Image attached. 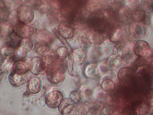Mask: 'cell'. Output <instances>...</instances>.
<instances>
[{"instance_id":"obj_32","label":"cell","mask_w":153,"mask_h":115,"mask_svg":"<svg viewBox=\"0 0 153 115\" xmlns=\"http://www.w3.org/2000/svg\"><path fill=\"white\" fill-rule=\"evenodd\" d=\"M137 113L138 114H147L149 113V107L145 104L140 105V106L138 107Z\"/></svg>"},{"instance_id":"obj_6","label":"cell","mask_w":153,"mask_h":115,"mask_svg":"<svg viewBox=\"0 0 153 115\" xmlns=\"http://www.w3.org/2000/svg\"><path fill=\"white\" fill-rule=\"evenodd\" d=\"M128 32L131 38L138 39L146 35V29L141 23L133 22L129 26Z\"/></svg>"},{"instance_id":"obj_23","label":"cell","mask_w":153,"mask_h":115,"mask_svg":"<svg viewBox=\"0 0 153 115\" xmlns=\"http://www.w3.org/2000/svg\"><path fill=\"white\" fill-rule=\"evenodd\" d=\"M133 73V70L130 67H123L119 70L117 78L120 81H125Z\"/></svg>"},{"instance_id":"obj_10","label":"cell","mask_w":153,"mask_h":115,"mask_svg":"<svg viewBox=\"0 0 153 115\" xmlns=\"http://www.w3.org/2000/svg\"><path fill=\"white\" fill-rule=\"evenodd\" d=\"M58 32L65 39L72 38L74 35L73 28L66 22H61L58 26Z\"/></svg>"},{"instance_id":"obj_5","label":"cell","mask_w":153,"mask_h":115,"mask_svg":"<svg viewBox=\"0 0 153 115\" xmlns=\"http://www.w3.org/2000/svg\"><path fill=\"white\" fill-rule=\"evenodd\" d=\"M135 54L140 58H147L151 54V49L149 43L145 40H138L134 46Z\"/></svg>"},{"instance_id":"obj_4","label":"cell","mask_w":153,"mask_h":115,"mask_svg":"<svg viewBox=\"0 0 153 115\" xmlns=\"http://www.w3.org/2000/svg\"><path fill=\"white\" fill-rule=\"evenodd\" d=\"M47 78L48 81L53 84H58L65 79V72L54 68L47 69Z\"/></svg>"},{"instance_id":"obj_31","label":"cell","mask_w":153,"mask_h":115,"mask_svg":"<svg viewBox=\"0 0 153 115\" xmlns=\"http://www.w3.org/2000/svg\"><path fill=\"white\" fill-rule=\"evenodd\" d=\"M71 103H73L71 102V100L69 99H63V100H62L61 103L60 104V105H59L58 107V109H59V111L60 113H63V110L66 108V107L68 105V104H71Z\"/></svg>"},{"instance_id":"obj_16","label":"cell","mask_w":153,"mask_h":115,"mask_svg":"<svg viewBox=\"0 0 153 115\" xmlns=\"http://www.w3.org/2000/svg\"><path fill=\"white\" fill-rule=\"evenodd\" d=\"M90 43L94 44H100L104 41V37L102 33L97 31H92L90 33L88 37Z\"/></svg>"},{"instance_id":"obj_33","label":"cell","mask_w":153,"mask_h":115,"mask_svg":"<svg viewBox=\"0 0 153 115\" xmlns=\"http://www.w3.org/2000/svg\"><path fill=\"white\" fill-rule=\"evenodd\" d=\"M75 109V108L74 106V105L72 103H71V104H68V105H67V106L66 107V108L63 110V113H62V114H65V115H66V114H71V113L74 112Z\"/></svg>"},{"instance_id":"obj_27","label":"cell","mask_w":153,"mask_h":115,"mask_svg":"<svg viewBox=\"0 0 153 115\" xmlns=\"http://www.w3.org/2000/svg\"><path fill=\"white\" fill-rule=\"evenodd\" d=\"M115 87H116V84L112 80L110 79H105L102 83V88L106 92H112L114 90Z\"/></svg>"},{"instance_id":"obj_2","label":"cell","mask_w":153,"mask_h":115,"mask_svg":"<svg viewBox=\"0 0 153 115\" xmlns=\"http://www.w3.org/2000/svg\"><path fill=\"white\" fill-rule=\"evenodd\" d=\"M18 21L29 25L34 19L35 14L32 10L27 6L19 7L17 10Z\"/></svg>"},{"instance_id":"obj_13","label":"cell","mask_w":153,"mask_h":115,"mask_svg":"<svg viewBox=\"0 0 153 115\" xmlns=\"http://www.w3.org/2000/svg\"><path fill=\"white\" fill-rule=\"evenodd\" d=\"M30 70V63L27 62L20 60L16 61L13 66V72L19 74H26Z\"/></svg>"},{"instance_id":"obj_19","label":"cell","mask_w":153,"mask_h":115,"mask_svg":"<svg viewBox=\"0 0 153 115\" xmlns=\"http://www.w3.org/2000/svg\"><path fill=\"white\" fill-rule=\"evenodd\" d=\"M33 44L30 38L22 39L18 47V49L19 50H21L23 52H25V53L30 52L33 49Z\"/></svg>"},{"instance_id":"obj_17","label":"cell","mask_w":153,"mask_h":115,"mask_svg":"<svg viewBox=\"0 0 153 115\" xmlns=\"http://www.w3.org/2000/svg\"><path fill=\"white\" fill-rule=\"evenodd\" d=\"M107 63L110 68L112 69H116L122 65V58L119 57L116 55H111L108 58Z\"/></svg>"},{"instance_id":"obj_29","label":"cell","mask_w":153,"mask_h":115,"mask_svg":"<svg viewBox=\"0 0 153 115\" xmlns=\"http://www.w3.org/2000/svg\"><path fill=\"white\" fill-rule=\"evenodd\" d=\"M129 53H130V50L125 46H120L116 48V55L119 57L125 58L129 55Z\"/></svg>"},{"instance_id":"obj_18","label":"cell","mask_w":153,"mask_h":115,"mask_svg":"<svg viewBox=\"0 0 153 115\" xmlns=\"http://www.w3.org/2000/svg\"><path fill=\"white\" fill-rule=\"evenodd\" d=\"M16 51H17V49H16V48L9 46H5L1 48V56L4 58L5 59H8V58L13 59L16 56Z\"/></svg>"},{"instance_id":"obj_11","label":"cell","mask_w":153,"mask_h":115,"mask_svg":"<svg viewBox=\"0 0 153 115\" xmlns=\"http://www.w3.org/2000/svg\"><path fill=\"white\" fill-rule=\"evenodd\" d=\"M84 74L88 79L97 78L100 74L97 65L94 63L86 65L84 70Z\"/></svg>"},{"instance_id":"obj_20","label":"cell","mask_w":153,"mask_h":115,"mask_svg":"<svg viewBox=\"0 0 153 115\" xmlns=\"http://www.w3.org/2000/svg\"><path fill=\"white\" fill-rule=\"evenodd\" d=\"M36 40L38 42H45L50 45L53 41V37L47 31H40L36 37Z\"/></svg>"},{"instance_id":"obj_26","label":"cell","mask_w":153,"mask_h":115,"mask_svg":"<svg viewBox=\"0 0 153 115\" xmlns=\"http://www.w3.org/2000/svg\"><path fill=\"white\" fill-rule=\"evenodd\" d=\"M55 53L57 58L61 60H65L69 56L68 50L65 46L59 47L57 48Z\"/></svg>"},{"instance_id":"obj_22","label":"cell","mask_w":153,"mask_h":115,"mask_svg":"<svg viewBox=\"0 0 153 115\" xmlns=\"http://www.w3.org/2000/svg\"><path fill=\"white\" fill-rule=\"evenodd\" d=\"M109 38L112 42L116 44V43H119L123 40L124 38V33L121 29H116L112 32Z\"/></svg>"},{"instance_id":"obj_30","label":"cell","mask_w":153,"mask_h":115,"mask_svg":"<svg viewBox=\"0 0 153 115\" xmlns=\"http://www.w3.org/2000/svg\"><path fill=\"white\" fill-rule=\"evenodd\" d=\"M70 99L74 104L79 103L82 100V95L78 90H74L70 95Z\"/></svg>"},{"instance_id":"obj_15","label":"cell","mask_w":153,"mask_h":115,"mask_svg":"<svg viewBox=\"0 0 153 115\" xmlns=\"http://www.w3.org/2000/svg\"><path fill=\"white\" fill-rule=\"evenodd\" d=\"M1 32L4 37H10L14 33V25L9 22H2L1 23Z\"/></svg>"},{"instance_id":"obj_35","label":"cell","mask_w":153,"mask_h":115,"mask_svg":"<svg viewBox=\"0 0 153 115\" xmlns=\"http://www.w3.org/2000/svg\"><path fill=\"white\" fill-rule=\"evenodd\" d=\"M25 1V4H26V6L28 7H33V6L35 5V1Z\"/></svg>"},{"instance_id":"obj_14","label":"cell","mask_w":153,"mask_h":115,"mask_svg":"<svg viewBox=\"0 0 153 115\" xmlns=\"http://www.w3.org/2000/svg\"><path fill=\"white\" fill-rule=\"evenodd\" d=\"M35 52L40 56H44L49 52L50 47L47 43L45 42H37L35 47Z\"/></svg>"},{"instance_id":"obj_25","label":"cell","mask_w":153,"mask_h":115,"mask_svg":"<svg viewBox=\"0 0 153 115\" xmlns=\"http://www.w3.org/2000/svg\"><path fill=\"white\" fill-rule=\"evenodd\" d=\"M73 57L74 61H77L79 63H82L85 60L86 57H87V54H86L85 51L79 49L74 51Z\"/></svg>"},{"instance_id":"obj_9","label":"cell","mask_w":153,"mask_h":115,"mask_svg":"<svg viewBox=\"0 0 153 115\" xmlns=\"http://www.w3.org/2000/svg\"><path fill=\"white\" fill-rule=\"evenodd\" d=\"M42 80L38 77H33L29 79L27 88L29 92L32 94H37L42 90Z\"/></svg>"},{"instance_id":"obj_12","label":"cell","mask_w":153,"mask_h":115,"mask_svg":"<svg viewBox=\"0 0 153 115\" xmlns=\"http://www.w3.org/2000/svg\"><path fill=\"white\" fill-rule=\"evenodd\" d=\"M130 17L135 22L140 23L146 19V13L143 9L138 7L133 10L130 13Z\"/></svg>"},{"instance_id":"obj_28","label":"cell","mask_w":153,"mask_h":115,"mask_svg":"<svg viewBox=\"0 0 153 115\" xmlns=\"http://www.w3.org/2000/svg\"><path fill=\"white\" fill-rule=\"evenodd\" d=\"M54 33L56 34L57 38H58V39L65 45V46L67 48V49H68V52H69V56H73V52H74V51L72 49V48H71V47L70 46V45L68 44V42L66 40L65 38H64L63 37H62L59 34L58 31H56V30H54Z\"/></svg>"},{"instance_id":"obj_24","label":"cell","mask_w":153,"mask_h":115,"mask_svg":"<svg viewBox=\"0 0 153 115\" xmlns=\"http://www.w3.org/2000/svg\"><path fill=\"white\" fill-rule=\"evenodd\" d=\"M43 60H44V63L45 64L46 69H48L50 66H51L54 62L57 59V56L56 53H53V52H49V53L43 56Z\"/></svg>"},{"instance_id":"obj_21","label":"cell","mask_w":153,"mask_h":115,"mask_svg":"<svg viewBox=\"0 0 153 115\" xmlns=\"http://www.w3.org/2000/svg\"><path fill=\"white\" fill-rule=\"evenodd\" d=\"M15 63L16 61H14L13 59L8 58V59L4 60V63L1 64V66L2 72H4L8 73V74L12 73L13 71V66Z\"/></svg>"},{"instance_id":"obj_34","label":"cell","mask_w":153,"mask_h":115,"mask_svg":"<svg viewBox=\"0 0 153 115\" xmlns=\"http://www.w3.org/2000/svg\"><path fill=\"white\" fill-rule=\"evenodd\" d=\"M103 114H110L111 113V108L109 105H105L103 108L102 111Z\"/></svg>"},{"instance_id":"obj_3","label":"cell","mask_w":153,"mask_h":115,"mask_svg":"<svg viewBox=\"0 0 153 115\" xmlns=\"http://www.w3.org/2000/svg\"><path fill=\"white\" fill-rule=\"evenodd\" d=\"M63 99V94L59 91H52L46 95L45 104L51 109H56L58 108Z\"/></svg>"},{"instance_id":"obj_1","label":"cell","mask_w":153,"mask_h":115,"mask_svg":"<svg viewBox=\"0 0 153 115\" xmlns=\"http://www.w3.org/2000/svg\"><path fill=\"white\" fill-rule=\"evenodd\" d=\"M35 32L36 30L34 28L21 22H18L14 25V33L21 39L30 38Z\"/></svg>"},{"instance_id":"obj_7","label":"cell","mask_w":153,"mask_h":115,"mask_svg":"<svg viewBox=\"0 0 153 115\" xmlns=\"http://www.w3.org/2000/svg\"><path fill=\"white\" fill-rule=\"evenodd\" d=\"M46 69L45 64L42 58H33L30 62V70L34 75H39Z\"/></svg>"},{"instance_id":"obj_8","label":"cell","mask_w":153,"mask_h":115,"mask_svg":"<svg viewBox=\"0 0 153 115\" xmlns=\"http://www.w3.org/2000/svg\"><path fill=\"white\" fill-rule=\"evenodd\" d=\"M29 76L27 74H19L13 71L8 75V81L12 86L18 87L25 84L28 81Z\"/></svg>"}]
</instances>
